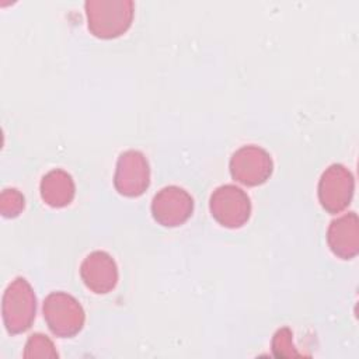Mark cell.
<instances>
[{"mask_svg": "<svg viewBox=\"0 0 359 359\" xmlns=\"http://www.w3.org/2000/svg\"><path fill=\"white\" fill-rule=\"evenodd\" d=\"M84 8L90 32L101 39L123 35L130 28L135 14L132 0H88Z\"/></svg>", "mask_w": 359, "mask_h": 359, "instance_id": "6da1fadb", "label": "cell"}, {"mask_svg": "<svg viewBox=\"0 0 359 359\" xmlns=\"http://www.w3.org/2000/svg\"><path fill=\"white\" fill-rule=\"evenodd\" d=\"M36 297L25 278H15L4 290L1 314L8 334L27 331L35 320Z\"/></svg>", "mask_w": 359, "mask_h": 359, "instance_id": "7a4b0ae2", "label": "cell"}, {"mask_svg": "<svg viewBox=\"0 0 359 359\" xmlns=\"http://www.w3.org/2000/svg\"><path fill=\"white\" fill-rule=\"evenodd\" d=\"M39 189L42 201L50 208H65L70 205L76 194L72 175L60 168L46 172L42 177Z\"/></svg>", "mask_w": 359, "mask_h": 359, "instance_id": "8fae6325", "label": "cell"}, {"mask_svg": "<svg viewBox=\"0 0 359 359\" xmlns=\"http://www.w3.org/2000/svg\"><path fill=\"white\" fill-rule=\"evenodd\" d=\"M355 180L342 164H331L318 181V201L328 213H339L352 201Z\"/></svg>", "mask_w": 359, "mask_h": 359, "instance_id": "8992f818", "label": "cell"}, {"mask_svg": "<svg viewBox=\"0 0 359 359\" xmlns=\"http://www.w3.org/2000/svg\"><path fill=\"white\" fill-rule=\"evenodd\" d=\"M327 243L334 255L352 259L359 252V220L355 212L334 219L327 230Z\"/></svg>", "mask_w": 359, "mask_h": 359, "instance_id": "30bf717a", "label": "cell"}, {"mask_svg": "<svg viewBox=\"0 0 359 359\" xmlns=\"http://www.w3.org/2000/svg\"><path fill=\"white\" fill-rule=\"evenodd\" d=\"M115 189L128 198H137L150 185V167L142 151H123L116 161L114 175Z\"/></svg>", "mask_w": 359, "mask_h": 359, "instance_id": "52a82bcc", "label": "cell"}, {"mask_svg": "<svg viewBox=\"0 0 359 359\" xmlns=\"http://www.w3.org/2000/svg\"><path fill=\"white\" fill-rule=\"evenodd\" d=\"M272 351L278 358L299 356V352L296 351L292 341V332L287 327H283L275 332L272 338Z\"/></svg>", "mask_w": 359, "mask_h": 359, "instance_id": "5bb4252c", "label": "cell"}, {"mask_svg": "<svg viewBox=\"0 0 359 359\" xmlns=\"http://www.w3.org/2000/svg\"><path fill=\"white\" fill-rule=\"evenodd\" d=\"M80 276L91 292L105 294L118 283V266L108 252L93 251L83 259Z\"/></svg>", "mask_w": 359, "mask_h": 359, "instance_id": "9c48e42d", "label": "cell"}, {"mask_svg": "<svg viewBox=\"0 0 359 359\" xmlns=\"http://www.w3.org/2000/svg\"><path fill=\"white\" fill-rule=\"evenodd\" d=\"M273 163L266 150L248 144L240 147L230 158V174L233 180L247 187H257L269 180Z\"/></svg>", "mask_w": 359, "mask_h": 359, "instance_id": "5b68a950", "label": "cell"}, {"mask_svg": "<svg viewBox=\"0 0 359 359\" xmlns=\"http://www.w3.org/2000/svg\"><path fill=\"white\" fill-rule=\"evenodd\" d=\"M25 206L24 195L15 188H6L0 195V213L4 217H17Z\"/></svg>", "mask_w": 359, "mask_h": 359, "instance_id": "4fadbf2b", "label": "cell"}, {"mask_svg": "<svg viewBox=\"0 0 359 359\" xmlns=\"http://www.w3.org/2000/svg\"><path fill=\"white\" fill-rule=\"evenodd\" d=\"M209 209L213 219L223 227L240 229L250 219L251 202L241 188L226 184L212 192Z\"/></svg>", "mask_w": 359, "mask_h": 359, "instance_id": "277c9868", "label": "cell"}, {"mask_svg": "<svg viewBox=\"0 0 359 359\" xmlns=\"http://www.w3.org/2000/svg\"><path fill=\"white\" fill-rule=\"evenodd\" d=\"M43 318L53 335L72 338L79 334L84 325L86 314L72 294L65 292H52L43 300Z\"/></svg>", "mask_w": 359, "mask_h": 359, "instance_id": "3957f363", "label": "cell"}, {"mask_svg": "<svg viewBox=\"0 0 359 359\" xmlns=\"http://www.w3.org/2000/svg\"><path fill=\"white\" fill-rule=\"evenodd\" d=\"M194 199L177 185H168L160 189L151 202V215L154 220L164 227H177L184 224L192 215Z\"/></svg>", "mask_w": 359, "mask_h": 359, "instance_id": "ba28073f", "label": "cell"}, {"mask_svg": "<svg viewBox=\"0 0 359 359\" xmlns=\"http://www.w3.org/2000/svg\"><path fill=\"white\" fill-rule=\"evenodd\" d=\"M22 355L25 359H53L59 356L53 342L39 332L28 338Z\"/></svg>", "mask_w": 359, "mask_h": 359, "instance_id": "7c38bea8", "label": "cell"}]
</instances>
